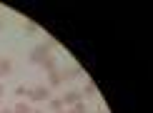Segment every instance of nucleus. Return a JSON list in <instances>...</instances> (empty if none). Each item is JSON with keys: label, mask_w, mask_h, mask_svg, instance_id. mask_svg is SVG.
Wrapping results in <instances>:
<instances>
[{"label": "nucleus", "mask_w": 153, "mask_h": 113, "mask_svg": "<svg viewBox=\"0 0 153 113\" xmlns=\"http://www.w3.org/2000/svg\"><path fill=\"white\" fill-rule=\"evenodd\" d=\"M50 45H53L50 40H48V43H40V45H35L33 53H30V63H38V65H40L48 55H53V53H50Z\"/></svg>", "instance_id": "nucleus-1"}, {"label": "nucleus", "mask_w": 153, "mask_h": 113, "mask_svg": "<svg viewBox=\"0 0 153 113\" xmlns=\"http://www.w3.org/2000/svg\"><path fill=\"white\" fill-rule=\"evenodd\" d=\"M28 100H33V103H43V100H50V88H48V85H35V88H30Z\"/></svg>", "instance_id": "nucleus-2"}, {"label": "nucleus", "mask_w": 153, "mask_h": 113, "mask_svg": "<svg viewBox=\"0 0 153 113\" xmlns=\"http://www.w3.org/2000/svg\"><path fill=\"white\" fill-rule=\"evenodd\" d=\"M63 106H75L78 100H83V96H80V91H68V93H63Z\"/></svg>", "instance_id": "nucleus-3"}, {"label": "nucleus", "mask_w": 153, "mask_h": 113, "mask_svg": "<svg viewBox=\"0 0 153 113\" xmlns=\"http://www.w3.org/2000/svg\"><path fill=\"white\" fill-rule=\"evenodd\" d=\"M40 65H43V71H45V73H50V71H55V68H58V60H55V55H48Z\"/></svg>", "instance_id": "nucleus-4"}, {"label": "nucleus", "mask_w": 153, "mask_h": 113, "mask_svg": "<svg viewBox=\"0 0 153 113\" xmlns=\"http://www.w3.org/2000/svg\"><path fill=\"white\" fill-rule=\"evenodd\" d=\"M63 80H60V73L58 71H50L48 73V88H55V85H60Z\"/></svg>", "instance_id": "nucleus-5"}, {"label": "nucleus", "mask_w": 153, "mask_h": 113, "mask_svg": "<svg viewBox=\"0 0 153 113\" xmlns=\"http://www.w3.org/2000/svg\"><path fill=\"white\" fill-rule=\"evenodd\" d=\"M10 73H13V60L0 58V75H10Z\"/></svg>", "instance_id": "nucleus-6"}, {"label": "nucleus", "mask_w": 153, "mask_h": 113, "mask_svg": "<svg viewBox=\"0 0 153 113\" xmlns=\"http://www.w3.org/2000/svg\"><path fill=\"white\" fill-rule=\"evenodd\" d=\"M13 113H33V106L25 103V100H18L15 108H13Z\"/></svg>", "instance_id": "nucleus-7"}, {"label": "nucleus", "mask_w": 153, "mask_h": 113, "mask_svg": "<svg viewBox=\"0 0 153 113\" xmlns=\"http://www.w3.org/2000/svg\"><path fill=\"white\" fill-rule=\"evenodd\" d=\"M48 108L53 111V113H58V111L65 108V106H63V100H60V98H50V100H48Z\"/></svg>", "instance_id": "nucleus-8"}, {"label": "nucleus", "mask_w": 153, "mask_h": 113, "mask_svg": "<svg viewBox=\"0 0 153 113\" xmlns=\"http://www.w3.org/2000/svg\"><path fill=\"white\" fill-rule=\"evenodd\" d=\"M78 75H80V68H71V71L60 73V80H71V78H78Z\"/></svg>", "instance_id": "nucleus-9"}, {"label": "nucleus", "mask_w": 153, "mask_h": 113, "mask_svg": "<svg viewBox=\"0 0 153 113\" xmlns=\"http://www.w3.org/2000/svg\"><path fill=\"white\" fill-rule=\"evenodd\" d=\"M80 96H83V98H93V96H95V85L91 83V80H88V83H85V88L80 91Z\"/></svg>", "instance_id": "nucleus-10"}, {"label": "nucleus", "mask_w": 153, "mask_h": 113, "mask_svg": "<svg viewBox=\"0 0 153 113\" xmlns=\"http://www.w3.org/2000/svg\"><path fill=\"white\" fill-rule=\"evenodd\" d=\"M15 96L20 98V100H23V98H28V96H30V88H25V85H18V88H15Z\"/></svg>", "instance_id": "nucleus-11"}, {"label": "nucleus", "mask_w": 153, "mask_h": 113, "mask_svg": "<svg viewBox=\"0 0 153 113\" xmlns=\"http://www.w3.org/2000/svg\"><path fill=\"white\" fill-rule=\"evenodd\" d=\"M0 113H13V108H3V111H0Z\"/></svg>", "instance_id": "nucleus-12"}, {"label": "nucleus", "mask_w": 153, "mask_h": 113, "mask_svg": "<svg viewBox=\"0 0 153 113\" xmlns=\"http://www.w3.org/2000/svg\"><path fill=\"white\" fill-rule=\"evenodd\" d=\"M65 113H85V111H75V108H73V111H65Z\"/></svg>", "instance_id": "nucleus-13"}, {"label": "nucleus", "mask_w": 153, "mask_h": 113, "mask_svg": "<svg viewBox=\"0 0 153 113\" xmlns=\"http://www.w3.org/2000/svg\"><path fill=\"white\" fill-rule=\"evenodd\" d=\"M3 93H5V88H3V83H0V98H3Z\"/></svg>", "instance_id": "nucleus-14"}, {"label": "nucleus", "mask_w": 153, "mask_h": 113, "mask_svg": "<svg viewBox=\"0 0 153 113\" xmlns=\"http://www.w3.org/2000/svg\"><path fill=\"white\" fill-rule=\"evenodd\" d=\"M33 113H43V111H35V108H33Z\"/></svg>", "instance_id": "nucleus-15"}, {"label": "nucleus", "mask_w": 153, "mask_h": 113, "mask_svg": "<svg viewBox=\"0 0 153 113\" xmlns=\"http://www.w3.org/2000/svg\"><path fill=\"white\" fill-rule=\"evenodd\" d=\"M0 28H3V18H0Z\"/></svg>", "instance_id": "nucleus-16"}, {"label": "nucleus", "mask_w": 153, "mask_h": 113, "mask_svg": "<svg viewBox=\"0 0 153 113\" xmlns=\"http://www.w3.org/2000/svg\"><path fill=\"white\" fill-rule=\"evenodd\" d=\"M58 113H65V111H58Z\"/></svg>", "instance_id": "nucleus-17"}, {"label": "nucleus", "mask_w": 153, "mask_h": 113, "mask_svg": "<svg viewBox=\"0 0 153 113\" xmlns=\"http://www.w3.org/2000/svg\"><path fill=\"white\" fill-rule=\"evenodd\" d=\"M98 113H105V111H98Z\"/></svg>", "instance_id": "nucleus-18"}]
</instances>
